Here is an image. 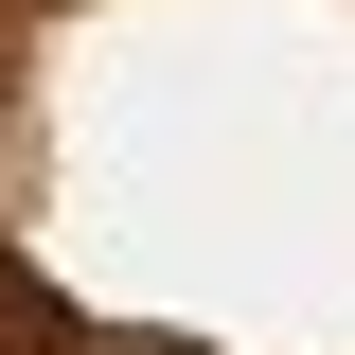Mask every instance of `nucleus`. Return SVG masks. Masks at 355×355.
Listing matches in <instances>:
<instances>
[{
	"mask_svg": "<svg viewBox=\"0 0 355 355\" xmlns=\"http://www.w3.org/2000/svg\"><path fill=\"white\" fill-rule=\"evenodd\" d=\"M0 18H18V0H0Z\"/></svg>",
	"mask_w": 355,
	"mask_h": 355,
	"instance_id": "obj_1",
	"label": "nucleus"
}]
</instances>
